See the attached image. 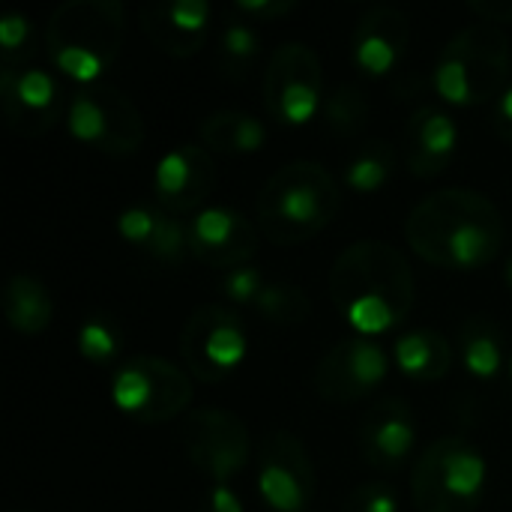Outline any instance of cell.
I'll use <instances>...</instances> for the list:
<instances>
[{
  "label": "cell",
  "mask_w": 512,
  "mask_h": 512,
  "mask_svg": "<svg viewBox=\"0 0 512 512\" xmlns=\"http://www.w3.org/2000/svg\"><path fill=\"white\" fill-rule=\"evenodd\" d=\"M261 57V33L246 18H228L219 33V69L225 78H246Z\"/></svg>",
  "instance_id": "25"
},
{
  "label": "cell",
  "mask_w": 512,
  "mask_h": 512,
  "mask_svg": "<svg viewBox=\"0 0 512 512\" xmlns=\"http://www.w3.org/2000/svg\"><path fill=\"white\" fill-rule=\"evenodd\" d=\"M180 357L192 378L204 384L225 381L246 357L243 318L219 303H204L192 309L180 330Z\"/></svg>",
  "instance_id": "10"
},
{
  "label": "cell",
  "mask_w": 512,
  "mask_h": 512,
  "mask_svg": "<svg viewBox=\"0 0 512 512\" xmlns=\"http://www.w3.org/2000/svg\"><path fill=\"white\" fill-rule=\"evenodd\" d=\"M390 360L375 336H345L318 360L312 372V387L324 402L351 405L378 390L387 378Z\"/></svg>",
  "instance_id": "11"
},
{
  "label": "cell",
  "mask_w": 512,
  "mask_h": 512,
  "mask_svg": "<svg viewBox=\"0 0 512 512\" xmlns=\"http://www.w3.org/2000/svg\"><path fill=\"white\" fill-rule=\"evenodd\" d=\"M510 375H512V360H510Z\"/></svg>",
  "instance_id": "39"
},
{
  "label": "cell",
  "mask_w": 512,
  "mask_h": 512,
  "mask_svg": "<svg viewBox=\"0 0 512 512\" xmlns=\"http://www.w3.org/2000/svg\"><path fill=\"white\" fill-rule=\"evenodd\" d=\"M267 279L258 267L246 264V267H237V270H228L225 282H222V291L228 300L234 303H243V306H255V300L261 297Z\"/></svg>",
  "instance_id": "33"
},
{
  "label": "cell",
  "mask_w": 512,
  "mask_h": 512,
  "mask_svg": "<svg viewBox=\"0 0 512 512\" xmlns=\"http://www.w3.org/2000/svg\"><path fill=\"white\" fill-rule=\"evenodd\" d=\"M0 105L6 126L24 138L45 135L69 108L60 81L36 63H3Z\"/></svg>",
  "instance_id": "13"
},
{
  "label": "cell",
  "mask_w": 512,
  "mask_h": 512,
  "mask_svg": "<svg viewBox=\"0 0 512 512\" xmlns=\"http://www.w3.org/2000/svg\"><path fill=\"white\" fill-rule=\"evenodd\" d=\"M396 168V150L390 141H366L345 165V183L354 192H375L381 189Z\"/></svg>",
  "instance_id": "27"
},
{
  "label": "cell",
  "mask_w": 512,
  "mask_h": 512,
  "mask_svg": "<svg viewBox=\"0 0 512 512\" xmlns=\"http://www.w3.org/2000/svg\"><path fill=\"white\" fill-rule=\"evenodd\" d=\"M459 351L471 375L492 378L504 369L507 360V336L498 321L489 315H468L459 327Z\"/></svg>",
  "instance_id": "23"
},
{
  "label": "cell",
  "mask_w": 512,
  "mask_h": 512,
  "mask_svg": "<svg viewBox=\"0 0 512 512\" xmlns=\"http://www.w3.org/2000/svg\"><path fill=\"white\" fill-rule=\"evenodd\" d=\"M189 252L207 267H246L258 252V228L231 207H207L189 222Z\"/></svg>",
  "instance_id": "15"
},
{
  "label": "cell",
  "mask_w": 512,
  "mask_h": 512,
  "mask_svg": "<svg viewBox=\"0 0 512 512\" xmlns=\"http://www.w3.org/2000/svg\"><path fill=\"white\" fill-rule=\"evenodd\" d=\"M126 39V9L117 0H66L45 24L51 63L81 87L117 60Z\"/></svg>",
  "instance_id": "4"
},
{
  "label": "cell",
  "mask_w": 512,
  "mask_h": 512,
  "mask_svg": "<svg viewBox=\"0 0 512 512\" xmlns=\"http://www.w3.org/2000/svg\"><path fill=\"white\" fill-rule=\"evenodd\" d=\"M141 30L168 57H192L210 30L207 0H156L141 9Z\"/></svg>",
  "instance_id": "19"
},
{
  "label": "cell",
  "mask_w": 512,
  "mask_h": 512,
  "mask_svg": "<svg viewBox=\"0 0 512 512\" xmlns=\"http://www.w3.org/2000/svg\"><path fill=\"white\" fill-rule=\"evenodd\" d=\"M258 222L273 243H303L324 231L342 207L336 177L312 159L276 168L258 192Z\"/></svg>",
  "instance_id": "3"
},
{
  "label": "cell",
  "mask_w": 512,
  "mask_h": 512,
  "mask_svg": "<svg viewBox=\"0 0 512 512\" xmlns=\"http://www.w3.org/2000/svg\"><path fill=\"white\" fill-rule=\"evenodd\" d=\"M210 512H243L237 492L228 483H213L210 489Z\"/></svg>",
  "instance_id": "36"
},
{
  "label": "cell",
  "mask_w": 512,
  "mask_h": 512,
  "mask_svg": "<svg viewBox=\"0 0 512 512\" xmlns=\"http://www.w3.org/2000/svg\"><path fill=\"white\" fill-rule=\"evenodd\" d=\"M264 108L273 120L303 126L324 102V66L312 45L282 42L264 66Z\"/></svg>",
  "instance_id": "9"
},
{
  "label": "cell",
  "mask_w": 512,
  "mask_h": 512,
  "mask_svg": "<svg viewBox=\"0 0 512 512\" xmlns=\"http://www.w3.org/2000/svg\"><path fill=\"white\" fill-rule=\"evenodd\" d=\"M216 189V162L207 147L180 144L156 162L153 192L162 210L189 213L198 210Z\"/></svg>",
  "instance_id": "16"
},
{
  "label": "cell",
  "mask_w": 512,
  "mask_h": 512,
  "mask_svg": "<svg viewBox=\"0 0 512 512\" xmlns=\"http://www.w3.org/2000/svg\"><path fill=\"white\" fill-rule=\"evenodd\" d=\"M414 435L417 426H414L411 405L399 396H384L360 420L357 429L360 456L366 465L381 471L399 468L414 447Z\"/></svg>",
  "instance_id": "18"
},
{
  "label": "cell",
  "mask_w": 512,
  "mask_h": 512,
  "mask_svg": "<svg viewBox=\"0 0 512 512\" xmlns=\"http://www.w3.org/2000/svg\"><path fill=\"white\" fill-rule=\"evenodd\" d=\"M123 348V330L120 321L108 312H90L78 327V351L84 360L96 366H108L117 360Z\"/></svg>",
  "instance_id": "30"
},
{
  "label": "cell",
  "mask_w": 512,
  "mask_h": 512,
  "mask_svg": "<svg viewBox=\"0 0 512 512\" xmlns=\"http://www.w3.org/2000/svg\"><path fill=\"white\" fill-rule=\"evenodd\" d=\"M198 135L207 144V150L228 153V156H243V153H255V150L264 147L267 126H264V120H258L249 111L222 108V111H213V114H207L201 120Z\"/></svg>",
  "instance_id": "22"
},
{
  "label": "cell",
  "mask_w": 512,
  "mask_h": 512,
  "mask_svg": "<svg viewBox=\"0 0 512 512\" xmlns=\"http://www.w3.org/2000/svg\"><path fill=\"white\" fill-rule=\"evenodd\" d=\"M369 114H372L369 96L357 84H339L321 102V120H324L327 132H333L339 138L360 135L366 129V123H369Z\"/></svg>",
  "instance_id": "26"
},
{
  "label": "cell",
  "mask_w": 512,
  "mask_h": 512,
  "mask_svg": "<svg viewBox=\"0 0 512 512\" xmlns=\"http://www.w3.org/2000/svg\"><path fill=\"white\" fill-rule=\"evenodd\" d=\"M408 42H411L408 15L399 6L375 3L366 6L354 24L351 54L366 75H384L405 57Z\"/></svg>",
  "instance_id": "17"
},
{
  "label": "cell",
  "mask_w": 512,
  "mask_h": 512,
  "mask_svg": "<svg viewBox=\"0 0 512 512\" xmlns=\"http://www.w3.org/2000/svg\"><path fill=\"white\" fill-rule=\"evenodd\" d=\"M396 363L417 384H435L453 369V345L441 330H411L396 339Z\"/></svg>",
  "instance_id": "21"
},
{
  "label": "cell",
  "mask_w": 512,
  "mask_h": 512,
  "mask_svg": "<svg viewBox=\"0 0 512 512\" xmlns=\"http://www.w3.org/2000/svg\"><path fill=\"white\" fill-rule=\"evenodd\" d=\"M255 312L279 327H297L312 315V300L294 282H267L255 300Z\"/></svg>",
  "instance_id": "29"
},
{
  "label": "cell",
  "mask_w": 512,
  "mask_h": 512,
  "mask_svg": "<svg viewBox=\"0 0 512 512\" xmlns=\"http://www.w3.org/2000/svg\"><path fill=\"white\" fill-rule=\"evenodd\" d=\"M495 129L504 141L512 144V84L504 90V96L495 102Z\"/></svg>",
  "instance_id": "37"
},
{
  "label": "cell",
  "mask_w": 512,
  "mask_h": 512,
  "mask_svg": "<svg viewBox=\"0 0 512 512\" xmlns=\"http://www.w3.org/2000/svg\"><path fill=\"white\" fill-rule=\"evenodd\" d=\"M330 297L360 336L399 327L414 309V270L384 240H357L330 267Z\"/></svg>",
  "instance_id": "2"
},
{
  "label": "cell",
  "mask_w": 512,
  "mask_h": 512,
  "mask_svg": "<svg viewBox=\"0 0 512 512\" xmlns=\"http://www.w3.org/2000/svg\"><path fill=\"white\" fill-rule=\"evenodd\" d=\"M144 255H150L156 264L174 267L186 258L189 252V225H183L174 213L156 207L153 210V222L138 246Z\"/></svg>",
  "instance_id": "28"
},
{
  "label": "cell",
  "mask_w": 512,
  "mask_h": 512,
  "mask_svg": "<svg viewBox=\"0 0 512 512\" xmlns=\"http://www.w3.org/2000/svg\"><path fill=\"white\" fill-rule=\"evenodd\" d=\"M510 36L504 27L474 21L456 30L441 48L432 84L453 105H489L510 87Z\"/></svg>",
  "instance_id": "5"
},
{
  "label": "cell",
  "mask_w": 512,
  "mask_h": 512,
  "mask_svg": "<svg viewBox=\"0 0 512 512\" xmlns=\"http://www.w3.org/2000/svg\"><path fill=\"white\" fill-rule=\"evenodd\" d=\"M456 147H459V126L447 111L435 105H423L408 117L405 156H408V171L414 177L441 174L453 162Z\"/></svg>",
  "instance_id": "20"
},
{
  "label": "cell",
  "mask_w": 512,
  "mask_h": 512,
  "mask_svg": "<svg viewBox=\"0 0 512 512\" xmlns=\"http://www.w3.org/2000/svg\"><path fill=\"white\" fill-rule=\"evenodd\" d=\"M0 54H3V63H30L33 24L24 12H6L0 18Z\"/></svg>",
  "instance_id": "31"
},
{
  "label": "cell",
  "mask_w": 512,
  "mask_h": 512,
  "mask_svg": "<svg viewBox=\"0 0 512 512\" xmlns=\"http://www.w3.org/2000/svg\"><path fill=\"white\" fill-rule=\"evenodd\" d=\"M297 3L294 0H234L231 12L246 18V21H270V18H279V15H288Z\"/></svg>",
  "instance_id": "34"
},
{
  "label": "cell",
  "mask_w": 512,
  "mask_h": 512,
  "mask_svg": "<svg viewBox=\"0 0 512 512\" xmlns=\"http://www.w3.org/2000/svg\"><path fill=\"white\" fill-rule=\"evenodd\" d=\"M66 129L75 141L105 153L129 156L144 144V117L138 105L114 84L78 87L66 108Z\"/></svg>",
  "instance_id": "7"
},
{
  "label": "cell",
  "mask_w": 512,
  "mask_h": 512,
  "mask_svg": "<svg viewBox=\"0 0 512 512\" xmlns=\"http://www.w3.org/2000/svg\"><path fill=\"white\" fill-rule=\"evenodd\" d=\"M468 9L489 24H512V0H471Z\"/></svg>",
  "instance_id": "35"
},
{
  "label": "cell",
  "mask_w": 512,
  "mask_h": 512,
  "mask_svg": "<svg viewBox=\"0 0 512 512\" xmlns=\"http://www.w3.org/2000/svg\"><path fill=\"white\" fill-rule=\"evenodd\" d=\"M504 279H507V285H510V291H512V258H510V264H507V270H504Z\"/></svg>",
  "instance_id": "38"
},
{
  "label": "cell",
  "mask_w": 512,
  "mask_h": 512,
  "mask_svg": "<svg viewBox=\"0 0 512 512\" xmlns=\"http://www.w3.org/2000/svg\"><path fill=\"white\" fill-rule=\"evenodd\" d=\"M111 399L114 405L147 426L180 417L192 402V378L153 354H141L123 360L111 375Z\"/></svg>",
  "instance_id": "8"
},
{
  "label": "cell",
  "mask_w": 512,
  "mask_h": 512,
  "mask_svg": "<svg viewBox=\"0 0 512 512\" xmlns=\"http://www.w3.org/2000/svg\"><path fill=\"white\" fill-rule=\"evenodd\" d=\"M3 315L12 324V330L24 336H39L54 318L48 288L30 273H15L3 291Z\"/></svg>",
  "instance_id": "24"
},
{
  "label": "cell",
  "mask_w": 512,
  "mask_h": 512,
  "mask_svg": "<svg viewBox=\"0 0 512 512\" xmlns=\"http://www.w3.org/2000/svg\"><path fill=\"white\" fill-rule=\"evenodd\" d=\"M411 249L438 267L474 270L504 246V216L477 189L450 186L423 198L405 219Z\"/></svg>",
  "instance_id": "1"
},
{
  "label": "cell",
  "mask_w": 512,
  "mask_h": 512,
  "mask_svg": "<svg viewBox=\"0 0 512 512\" xmlns=\"http://www.w3.org/2000/svg\"><path fill=\"white\" fill-rule=\"evenodd\" d=\"M315 465L291 432H270L258 447V492L276 512H306L315 501Z\"/></svg>",
  "instance_id": "14"
},
{
  "label": "cell",
  "mask_w": 512,
  "mask_h": 512,
  "mask_svg": "<svg viewBox=\"0 0 512 512\" xmlns=\"http://www.w3.org/2000/svg\"><path fill=\"white\" fill-rule=\"evenodd\" d=\"M342 512H399V501H396V492H393L390 483L372 480V483L357 486L345 498Z\"/></svg>",
  "instance_id": "32"
},
{
  "label": "cell",
  "mask_w": 512,
  "mask_h": 512,
  "mask_svg": "<svg viewBox=\"0 0 512 512\" xmlns=\"http://www.w3.org/2000/svg\"><path fill=\"white\" fill-rule=\"evenodd\" d=\"M486 459L462 435H444L423 450L411 471L420 512H477L486 492Z\"/></svg>",
  "instance_id": "6"
},
{
  "label": "cell",
  "mask_w": 512,
  "mask_h": 512,
  "mask_svg": "<svg viewBox=\"0 0 512 512\" xmlns=\"http://www.w3.org/2000/svg\"><path fill=\"white\" fill-rule=\"evenodd\" d=\"M183 450L189 462L213 483H231L252 456L246 423L225 408H198L183 423Z\"/></svg>",
  "instance_id": "12"
}]
</instances>
